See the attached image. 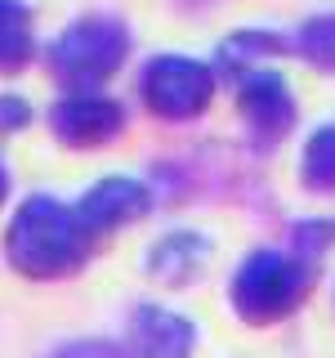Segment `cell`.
Listing matches in <instances>:
<instances>
[{
  "instance_id": "obj_13",
  "label": "cell",
  "mask_w": 335,
  "mask_h": 358,
  "mask_svg": "<svg viewBox=\"0 0 335 358\" xmlns=\"http://www.w3.org/2000/svg\"><path fill=\"white\" fill-rule=\"evenodd\" d=\"M295 54L322 72H335V14H318L299 27L295 36Z\"/></svg>"
},
{
  "instance_id": "obj_12",
  "label": "cell",
  "mask_w": 335,
  "mask_h": 358,
  "mask_svg": "<svg viewBox=\"0 0 335 358\" xmlns=\"http://www.w3.org/2000/svg\"><path fill=\"white\" fill-rule=\"evenodd\" d=\"M299 179L313 193H331L335 188V126H322L308 134L304 157H299Z\"/></svg>"
},
{
  "instance_id": "obj_2",
  "label": "cell",
  "mask_w": 335,
  "mask_h": 358,
  "mask_svg": "<svg viewBox=\"0 0 335 358\" xmlns=\"http://www.w3.org/2000/svg\"><path fill=\"white\" fill-rule=\"evenodd\" d=\"M130 54V31L112 14H85L67 22L45 50V67L63 90H98L121 72Z\"/></svg>"
},
{
  "instance_id": "obj_6",
  "label": "cell",
  "mask_w": 335,
  "mask_h": 358,
  "mask_svg": "<svg viewBox=\"0 0 335 358\" xmlns=\"http://www.w3.org/2000/svg\"><path fill=\"white\" fill-rule=\"evenodd\" d=\"M237 108L260 148H277L290 134V126H295V99H290L282 72H273V67H255V72L241 76Z\"/></svg>"
},
{
  "instance_id": "obj_11",
  "label": "cell",
  "mask_w": 335,
  "mask_h": 358,
  "mask_svg": "<svg viewBox=\"0 0 335 358\" xmlns=\"http://www.w3.org/2000/svg\"><path fill=\"white\" fill-rule=\"evenodd\" d=\"M282 50H286V41L277 36V31H232V36L219 45V72L241 81L246 72L264 67V59H273V54H282Z\"/></svg>"
},
{
  "instance_id": "obj_8",
  "label": "cell",
  "mask_w": 335,
  "mask_h": 358,
  "mask_svg": "<svg viewBox=\"0 0 335 358\" xmlns=\"http://www.w3.org/2000/svg\"><path fill=\"white\" fill-rule=\"evenodd\" d=\"M197 345V327L184 313L165 305H134L130 309V350L139 358H188Z\"/></svg>"
},
{
  "instance_id": "obj_14",
  "label": "cell",
  "mask_w": 335,
  "mask_h": 358,
  "mask_svg": "<svg viewBox=\"0 0 335 358\" xmlns=\"http://www.w3.org/2000/svg\"><path fill=\"white\" fill-rule=\"evenodd\" d=\"M50 358H130V354L112 341H72V345H63V350H54Z\"/></svg>"
},
{
  "instance_id": "obj_5",
  "label": "cell",
  "mask_w": 335,
  "mask_h": 358,
  "mask_svg": "<svg viewBox=\"0 0 335 358\" xmlns=\"http://www.w3.org/2000/svg\"><path fill=\"white\" fill-rule=\"evenodd\" d=\"M50 130L67 148H103L126 130V108L98 90H67L50 108Z\"/></svg>"
},
{
  "instance_id": "obj_4",
  "label": "cell",
  "mask_w": 335,
  "mask_h": 358,
  "mask_svg": "<svg viewBox=\"0 0 335 358\" xmlns=\"http://www.w3.org/2000/svg\"><path fill=\"white\" fill-rule=\"evenodd\" d=\"M139 99L161 121L201 117L215 99V67L184 59V54H156L139 72Z\"/></svg>"
},
{
  "instance_id": "obj_1",
  "label": "cell",
  "mask_w": 335,
  "mask_h": 358,
  "mask_svg": "<svg viewBox=\"0 0 335 358\" xmlns=\"http://www.w3.org/2000/svg\"><path fill=\"white\" fill-rule=\"evenodd\" d=\"M94 233L85 229V220L76 215V206H63L59 197H27L9 215L5 229V260L18 268L22 278H67L85 264Z\"/></svg>"
},
{
  "instance_id": "obj_3",
  "label": "cell",
  "mask_w": 335,
  "mask_h": 358,
  "mask_svg": "<svg viewBox=\"0 0 335 358\" xmlns=\"http://www.w3.org/2000/svg\"><path fill=\"white\" fill-rule=\"evenodd\" d=\"M308 273L299 255L282 251H251L232 278V309L246 322H277L304 300Z\"/></svg>"
},
{
  "instance_id": "obj_7",
  "label": "cell",
  "mask_w": 335,
  "mask_h": 358,
  "mask_svg": "<svg viewBox=\"0 0 335 358\" xmlns=\"http://www.w3.org/2000/svg\"><path fill=\"white\" fill-rule=\"evenodd\" d=\"M152 210V188L130 175H103L89 193L76 201V215L89 233H112L121 224H134Z\"/></svg>"
},
{
  "instance_id": "obj_9",
  "label": "cell",
  "mask_w": 335,
  "mask_h": 358,
  "mask_svg": "<svg viewBox=\"0 0 335 358\" xmlns=\"http://www.w3.org/2000/svg\"><path fill=\"white\" fill-rule=\"evenodd\" d=\"M206 264H210V242L201 238V233H193V229L165 233L148 255V273L156 282H165V287H188L193 278H201Z\"/></svg>"
},
{
  "instance_id": "obj_10",
  "label": "cell",
  "mask_w": 335,
  "mask_h": 358,
  "mask_svg": "<svg viewBox=\"0 0 335 358\" xmlns=\"http://www.w3.org/2000/svg\"><path fill=\"white\" fill-rule=\"evenodd\" d=\"M36 59V27L22 0H0V72H22Z\"/></svg>"
},
{
  "instance_id": "obj_15",
  "label": "cell",
  "mask_w": 335,
  "mask_h": 358,
  "mask_svg": "<svg viewBox=\"0 0 335 358\" xmlns=\"http://www.w3.org/2000/svg\"><path fill=\"white\" fill-rule=\"evenodd\" d=\"M31 121V103L22 94H0V134H14Z\"/></svg>"
},
{
  "instance_id": "obj_16",
  "label": "cell",
  "mask_w": 335,
  "mask_h": 358,
  "mask_svg": "<svg viewBox=\"0 0 335 358\" xmlns=\"http://www.w3.org/2000/svg\"><path fill=\"white\" fill-rule=\"evenodd\" d=\"M5 197H9V171H5V162H0V206H5Z\"/></svg>"
}]
</instances>
